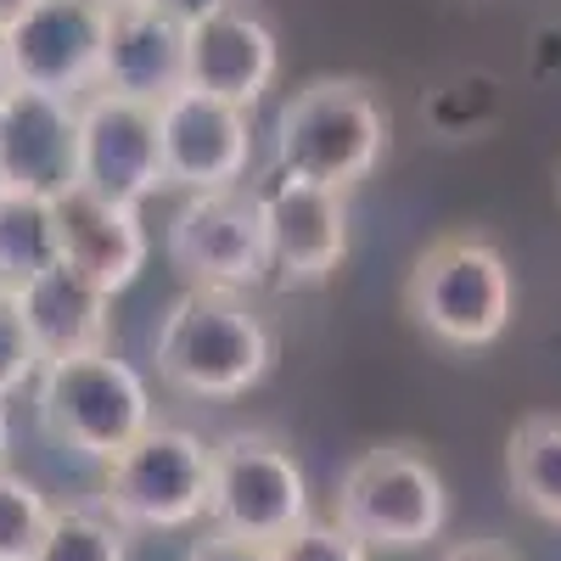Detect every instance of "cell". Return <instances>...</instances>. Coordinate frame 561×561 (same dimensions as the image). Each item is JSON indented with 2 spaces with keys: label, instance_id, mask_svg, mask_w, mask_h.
I'll return each instance as SVG.
<instances>
[{
  "label": "cell",
  "instance_id": "cell-1",
  "mask_svg": "<svg viewBox=\"0 0 561 561\" xmlns=\"http://www.w3.org/2000/svg\"><path fill=\"white\" fill-rule=\"evenodd\" d=\"M393 147V113L365 79H309L275 113L270 174H293L325 192H354L382 169Z\"/></svg>",
  "mask_w": 561,
  "mask_h": 561
},
{
  "label": "cell",
  "instance_id": "cell-6",
  "mask_svg": "<svg viewBox=\"0 0 561 561\" xmlns=\"http://www.w3.org/2000/svg\"><path fill=\"white\" fill-rule=\"evenodd\" d=\"M208 483H214V444L192 427H158L124 449L102 472V511L124 534H185L208 528Z\"/></svg>",
  "mask_w": 561,
  "mask_h": 561
},
{
  "label": "cell",
  "instance_id": "cell-27",
  "mask_svg": "<svg viewBox=\"0 0 561 561\" xmlns=\"http://www.w3.org/2000/svg\"><path fill=\"white\" fill-rule=\"evenodd\" d=\"M12 90V45H7V28H0V96Z\"/></svg>",
  "mask_w": 561,
  "mask_h": 561
},
{
  "label": "cell",
  "instance_id": "cell-4",
  "mask_svg": "<svg viewBox=\"0 0 561 561\" xmlns=\"http://www.w3.org/2000/svg\"><path fill=\"white\" fill-rule=\"evenodd\" d=\"M404 314L444 348H489L511 332L517 275L478 230H449L427 242L404 275Z\"/></svg>",
  "mask_w": 561,
  "mask_h": 561
},
{
  "label": "cell",
  "instance_id": "cell-9",
  "mask_svg": "<svg viewBox=\"0 0 561 561\" xmlns=\"http://www.w3.org/2000/svg\"><path fill=\"white\" fill-rule=\"evenodd\" d=\"M280 73V39L253 0L185 7V90L230 107H259Z\"/></svg>",
  "mask_w": 561,
  "mask_h": 561
},
{
  "label": "cell",
  "instance_id": "cell-10",
  "mask_svg": "<svg viewBox=\"0 0 561 561\" xmlns=\"http://www.w3.org/2000/svg\"><path fill=\"white\" fill-rule=\"evenodd\" d=\"M79 185L107 203L140 208L163 192V147H158V107L90 90L79 102Z\"/></svg>",
  "mask_w": 561,
  "mask_h": 561
},
{
  "label": "cell",
  "instance_id": "cell-28",
  "mask_svg": "<svg viewBox=\"0 0 561 561\" xmlns=\"http://www.w3.org/2000/svg\"><path fill=\"white\" fill-rule=\"evenodd\" d=\"M7 449H12V415L0 404V466H7Z\"/></svg>",
  "mask_w": 561,
  "mask_h": 561
},
{
  "label": "cell",
  "instance_id": "cell-14",
  "mask_svg": "<svg viewBox=\"0 0 561 561\" xmlns=\"http://www.w3.org/2000/svg\"><path fill=\"white\" fill-rule=\"evenodd\" d=\"M0 180L18 197L57 203L79 185V102L12 84L0 96Z\"/></svg>",
  "mask_w": 561,
  "mask_h": 561
},
{
  "label": "cell",
  "instance_id": "cell-18",
  "mask_svg": "<svg viewBox=\"0 0 561 561\" xmlns=\"http://www.w3.org/2000/svg\"><path fill=\"white\" fill-rule=\"evenodd\" d=\"M505 483L523 511L561 528V415H523L505 438Z\"/></svg>",
  "mask_w": 561,
  "mask_h": 561
},
{
  "label": "cell",
  "instance_id": "cell-20",
  "mask_svg": "<svg viewBox=\"0 0 561 561\" xmlns=\"http://www.w3.org/2000/svg\"><path fill=\"white\" fill-rule=\"evenodd\" d=\"M34 561H129V534L102 505H57Z\"/></svg>",
  "mask_w": 561,
  "mask_h": 561
},
{
  "label": "cell",
  "instance_id": "cell-3",
  "mask_svg": "<svg viewBox=\"0 0 561 561\" xmlns=\"http://www.w3.org/2000/svg\"><path fill=\"white\" fill-rule=\"evenodd\" d=\"M34 421L57 449L107 472L124 449H135L158 427V410H152L147 377L129 359H118L113 348H102V354H73V359L39 365Z\"/></svg>",
  "mask_w": 561,
  "mask_h": 561
},
{
  "label": "cell",
  "instance_id": "cell-17",
  "mask_svg": "<svg viewBox=\"0 0 561 561\" xmlns=\"http://www.w3.org/2000/svg\"><path fill=\"white\" fill-rule=\"evenodd\" d=\"M18 309H23V325H28V343H34L39 365L113 348V298L102 287H90V280L68 264L45 270L18 298Z\"/></svg>",
  "mask_w": 561,
  "mask_h": 561
},
{
  "label": "cell",
  "instance_id": "cell-13",
  "mask_svg": "<svg viewBox=\"0 0 561 561\" xmlns=\"http://www.w3.org/2000/svg\"><path fill=\"white\" fill-rule=\"evenodd\" d=\"M264 197V225H270V280L275 287H320L332 280L348 259V203L343 192L270 174L253 180Z\"/></svg>",
  "mask_w": 561,
  "mask_h": 561
},
{
  "label": "cell",
  "instance_id": "cell-15",
  "mask_svg": "<svg viewBox=\"0 0 561 561\" xmlns=\"http://www.w3.org/2000/svg\"><path fill=\"white\" fill-rule=\"evenodd\" d=\"M102 90L163 107L185 90V7L180 0H118L107 7Z\"/></svg>",
  "mask_w": 561,
  "mask_h": 561
},
{
  "label": "cell",
  "instance_id": "cell-24",
  "mask_svg": "<svg viewBox=\"0 0 561 561\" xmlns=\"http://www.w3.org/2000/svg\"><path fill=\"white\" fill-rule=\"evenodd\" d=\"M185 561H275V550L259 545V539H237V534L203 528L192 545H185Z\"/></svg>",
  "mask_w": 561,
  "mask_h": 561
},
{
  "label": "cell",
  "instance_id": "cell-11",
  "mask_svg": "<svg viewBox=\"0 0 561 561\" xmlns=\"http://www.w3.org/2000/svg\"><path fill=\"white\" fill-rule=\"evenodd\" d=\"M102 39L107 7H96V0H39L23 23L7 28L12 84L84 102L90 90H102Z\"/></svg>",
  "mask_w": 561,
  "mask_h": 561
},
{
  "label": "cell",
  "instance_id": "cell-30",
  "mask_svg": "<svg viewBox=\"0 0 561 561\" xmlns=\"http://www.w3.org/2000/svg\"><path fill=\"white\" fill-rule=\"evenodd\" d=\"M96 7H118V0H96Z\"/></svg>",
  "mask_w": 561,
  "mask_h": 561
},
{
  "label": "cell",
  "instance_id": "cell-26",
  "mask_svg": "<svg viewBox=\"0 0 561 561\" xmlns=\"http://www.w3.org/2000/svg\"><path fill=\"white\" fill-rule=\"evenodd\" d=\"M39 7V0H0V28H12V23H23L28 12Z\"/></svg>",
  "mask_w": 561,
  "mask_h": 561
},
{
  "label": "cell",
  "instance_id": "cell-8",
  "mask_svg": "<svg viewBox=\"0 0 561 561\" xmlns=\"http://www.w3.org/2000/svg\"><path fill=\"white\" fill-rule=\"evenodd\" d=\"M163 253L185 287L214 293H253L270 280V225L259 185H230V192H197L174 208L163 225Z\"/></svg>",
  "mask_w": 561,
  "mask_h": 561
},
{
  "label": "cell",
  "instance_id": "cell-19",
  "mask_svg": "<svg viewBox=\"0 0 561 561\" xmlns=\"http://www.w3.org/2000/svg\"><path fill=\"white\" fill-rule=\"evenodd\" d=\"M51 264H62L51 203L7 192L0 203V298H23Z\"/></svg>",
  "mask_w": 561,
  "mask_h": 561
},
{
  "label": "cell",
  "instance_id": "cell-5",
  "mask_svg": "<svg viewBox=\"0 0 561 561\" xmlns=\"http://www.w3.org/2000/svg\"><path fill=\"white\" fill-rule=\"evenodd\" d=\"M332 523L382 556L427 550L449 528V483L415 444L359 449L337 478Z\"/></svg>",
  "mask_w": 561,
  "mask_h": 561
},
{
  "label": "cell",
  "instance_id": "cell-12",
  "mask_svg": "<svg viewBox=\"0 0 561 561\" xmlns=\"http://www.w3.org/2000/svg\"><path fill=\"white\" fill-rule=\"evenodd\" d=\"M158 147H163V180L185 197L197 192H230L248 185L253 169V118L248 107L214 102L203 90H180L158 107Z\"/></svg>",
  "mask_w": 561,
  "mask_h": 561
},
{
  "label": "cell",
  "instance_id": "cell-23",
  "mask_svg": "<svg viewBox=\"0 0 561 561\" xmlns=\"http://www.w3.org/2000/svg\"><path fill=\"white\" fill-rule=\"evenodd\" d=\"M34 377H39V354L28 343L23 309H18V298H0V404L23 393Z\"/></svg>",
  "mask_w": 561,
  "mask_h": 561
},
{
  "label": "cell",
  "instance_id": "cell-7",
  "mask_svg": "<svg viewBox=\"0 0 561 561\" xmlns=\"http://www.w3.org/2000/svg\"><path fill=\"white\" fill-rule=\"evenodd\" d=\"M309 523V478L298 455L264 427H230L214 438L208 528L275 545Z\"/></svg>",
  "mask_w": 561,
  "mask_h": 561
},
{
  "label": "cell",
  "instance_id": "cell-25",
  "mask_svg": "<svg viewBox=\"0 0 561 561\" xmlns=\"http://www.w3.org/2000/svg\"><path fill=\"white\" fill-rule=\"evenodd\" d=\"M438 561H517L505 545H494V539H460V545H449Z\"/></svg>",
  "mask_w": 561,
  "mask_h": 561
},
{
  "label": "cell",
  "instance_id": "cell-22",
  "mask_svg": "<svg viewBox=\"0 0 561 561\" xmlns=\"http://www.w3.org/2000/svg\"><path fill=\"white\" fill-rule=\"evenodd\" d=\"M270 550H275V561H370L377 556L332 517H309L304 528H293L287 539H275Z\"/></svg>",
  "mask_w": 561,
  "mask_h": 561
},
{
  "label": "cell",
  "instance_id": "cell-21",
  "mask_svg": "<svg viewBox=\"0 0 561 561\" xmlns=\"http://www.w3.org/2000/svg\"><path fill=\"white\" fill-rule=\"evenodd\" d=\"M51 517H57V500L34 478L0 466V561H34Z\"/></svg>",
  "mask_w": 561,
  "mask_h": 561
},
{
  "label": "cell",
  "instance_id": "cell-29",
  "mask_svg": "<svg viewBox=\"0 0 561 561\" xmlns=\"http://www.w3.org/2000/svg\"><path fill=\"white\" fill-rule=\"evenodd\" d=\"M0 203H7V180H0Z\"/></svg>",
  "mask_w": 561,
  "mask_h": 561
},
{
  "label": "cell",
  "instance_id": "cell-2",
  "mask_svg": "<svg viewBox=\"0 0 561 561\" xmlns=\"http://www.w3.org/2000/svg\"><path fill=\"white\" fill-rule=\"evenodd\" d=\"M158 382L185 399H242L275 365V332L248 293L185 287L152 337Z\"/></svg>",
  "mask_w": 561,
  "mask_h": 561
},
{
  "label": "cell",
  "instance_id": "cell-16",
  "mask_svg": "<svg viewBox=\"0 0 561 561\" xmlns=\"http://www.w3.org/2000/svg\"><path fill=\"white\" fill-rule=\"evenodd\" d=\"M57 214V253L68 270H79L90 287H102L107 298L129 293L140 270L152 259V237L147 225H140V208H124V203H107L96 192H62L51 203Z\"/></svg>",
  "mask_w": 561,
  "mask_h": 561
}]
</instances>
